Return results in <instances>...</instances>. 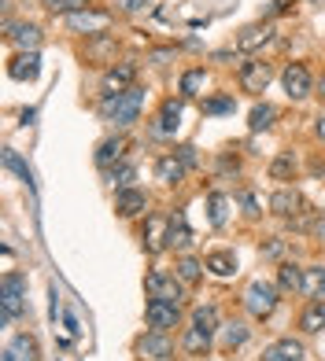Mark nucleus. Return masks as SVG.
<instances>
[{
	"mask_svg": "<svg viewBox=\"0 0 325 361\" xmlns=\"http://www.w3.org/2000/svg\"><path fill=\"white\" fill-rule=\"evenodd\" d=\"M185 350L189 354H207L211 350V332H203V328H189L185 332Z\"/></svg>",
	"mask_w": 325,
	"mask_h": 361,
	"instance_id": "obj_33",
	"label": "nucleus"
},
{
	"mask_svg": "<svg viewBox=\"0 0 325 361\" xmlns=\"http://www.w3.org/2000/svg\"><path fill=\"white\" fill-rule=\"evenodd\" d=\"M141 104H144V89H137V85L119 92V96H104V100H100V118L111 122V126H119V129H126V126L137 122Z\"/></svg>",
	"mask_w": 325,
	"mask_h": 361,
	"instance_id": "obj_1",
	"label": "nucleus"
},
{
	"mask_svg": "<svg viewBox=\"0 0 325 361\" xmlns=\"http://www.w3.org/2000/svg\"><path fill=\"white\" fill-rule=\"evenodd\" d=\"M292 8V0H273V4H270V15H285Z\"/></svg>",
	"mask_w": 325,
	"mask_h": 361,
	"instance_id": "obj_42",
	"label": "nucleus"
},
{
	"mask_svg": "<svg viewBox=\"0 0 325 361\" xmlns=\"http://www.w3.org/2000/svg\"><path fill=\"white\" fill-rule=\"evenodd\" d=\"M0 361H37V339L26 336V332L11 336V339L4 343V354H0Z\"/></svg>",
	"mask_w": 325,
	"mask_h": 361,
	"instance_id": "obj_16",
	"label": "nucleus"
},
{
	"mask_svg": "<svg viewBox=\"0 0 325 361\" xmlns=\"http://www.w3.org/2000/svg\"><path fill=\"white\" fill-rule=\"evenodd\" d=\"M314 236L325 243V218H318V225H314Z\"/></svg>",
	"mask_w": 325,
	"mask_h": 361,
	"instance_id": "obj_44",
	"label": "nucleus"
},
{
	"mask_svg": "<svg viewBox=\"0 0 325 361\" xmlns=\"http://www.w3.org/2000/svg\"><path fill=\"white\" fill-rule=\"evenodd\" d=\"M182 126V100H162L159 114L152 118V137H174Z\"/></svg>",
	"mask_w": 325,
	"mask_h": 361,
	"instance_id": "obj_12",
	"label": "nucleus"
},
{
	"mask_svg": "<svg viewBox=\"0 0 325 361\" xmlns=\"http://www.w3.org/2000/svg\"><path fill=\"white\" fill-rule=\"evenodd\" d=\"M26 306V276L23 273H4L0 281V321L11 324Z\"/></svg>",
	"mask_w": 325,
	"mask_h": 361,
	"instance_id": "obj_3",
	"label": "nucleus"
},
{
	"mask_svg": "<svg viewBox=\"0 0 325 361\" xmlns=\"http://www.w3.org/2000/svg\"><path fill=\"white\" fill-rule=\"evenodd\" d=\"M4 30H8L4 37L19 48V52H34V48L41 44V30H37L34 23H19V26L11 23V26H4Z\"/></svg>",
	"mask_w": 325,
	"mask_h": 361,
	"instance_id": "obj_19",
	"label": "nucleus"
},
{
	"mask_svg": "<svg viewBox=\"0 0 325 361\" xmlns=\"http://www.w3.org/2000/svg\"><path fill=\"white\" fill-rule=\"evenodd\" d=\"M273 118H278V107H273V104H259L248 114V129H252V133H263V129L273 126Z\"/></svg>",
	"mask_w": 325,
	"mask_h": 361,
	"instance_id": "obj_28",
	"label": "nucleus"
},
{
	"mask_svg": "<svg viewBox=\"0 0 325 361\" xmlns=\"http://www.w3.org/2000/svg\"><path fill=\"white\" fill-rule=\"evenodd\" d=\"M137 177V170L129 166V162H119V166H111V185H119V188H134L129 180Z\"/></svg>",
	"mask_w": 325,
	"mask_h": 361,
	"instance_id": "obj_36",
	"label": "nucleus"
},
{
	"mask_svg": "<svg viewBox=\"0 0 325 361\" xmlns=\"http://www.w3.org/2000/svg\"><path fill=\"white\" fill-rule=\"evenodd\" d=\"M189 243H192V228L185 225V214H174V218H170V233H167V247L185 251Z\"/></svg>",
	"mask_w": 325,
	"mask_h": 361,
	"instance_id": "obj_25",
	"label": "nucleus"
},
{
	"mask_svg": "<svg viewBox=\"0 0 325 361\" xmlns=\"http://www.w3.org/2000/svg\"><path fill=\"white\" fill-rule=\"evenodd\" d=\"M45 8L52 15H74L81 8H89V0H45Z\"/></svg>",
	"mask_w": 325,
	"mask_h": 361,
	"instance_id": "obj_34",
	"label": "nucleus"
},
{
	"mask_svg": "<svg viewBox=\"0 0 325 361\" xmlns=\"http://www.w3.org/2000/svg\"><path fill=\"white\" fill-rule=\"evenodd\" d=\"M126 11H141V8H148V0H122Z\"/></svg>",
	"mask_w": 325,
	"mask_h": 361,
	"instance_id": "obj_43",
	"label": "nucleus"
},
{
	"mask_svg": "<svg viewBox=\"0 0 325 361\" xmlns=\"http://www.w3.org/2000/svg\"><path fill=\"white\" fill-rule=\"evenodd\" d=\"M167 233H170V218L148 214V221H144V233H141L144 251H148V255H159L162 247H167Z\"/></svg>",
	"mask_w": 325,
	"mask_h": 361,
	"instance_id": "obj_11",
	"label": "nucleus"
},
{
	"mask_svg": "<svg viewBox=\"0 0 325 361\" xmlns=\"http://www.w3.org/2000/svg\"><path fill=\"white\" fill-rule=\"evenodd\" d=\"M8 74L15 81H34L41 74V56L37 52H19V56L8 63Z\"/></svg>",
	"mask_w": 325,
	"mask_h": 361,
	"instance_id": "obj_21",
	"label": "nucleus"
},
{
	"mask_svg": "<svg viewBox=\"0 0 325 361\" xmlns=\"http://www.w3.org/2000/svg\"><path fill=\"white\" fill-rule=\"evenodd\" d=\"M144 207H148V195H144L141 188H119V192H115V210H119V218H137Z\"/></svg>",
	"mask_w": 325,
	"mask_h": 361,
	"instance_id": "obj_20",
	"label": "nucleus"
},
{
	"mask_svg": "<svg viewBox=\"0 0 325 361\" xmlns=\"http://www.w3.org/2000/svg\"><path fill=\"white\" fill-rule=\"evenodd\" d=\"M203 81H207V71H203V67L189 71V74L182 78V92H185V96H196V92L203 89Z\"/></svg>",
	"mask_w": 325,
	"mask_h": 361,
	"instance_id": "obj_35",
	"label": "nucleus"
},
{
	"mask_svg": "<svg viewBox=\"0 0 325 361\" xmlns=\"http://www.w3.org/2000/svg\"><path fill=\"white\" fill-rule=\"evenodd\" d=\"M126 147H129V140H126V137H107L100 147H96V166H100V170L119 166V162L126 159Z\"/></svg>",
	"mask_w": 325,
	"mask_h": 361,
	"instance_id": "obj_18",
	"label": "nucleus"
},
{
	"mask_svg": "<svg viewBox=\"0 0 325 361\" xmlns=\"http://www.w3.org/2000/svg\"><path fill=\"white\" fill-rule=\"evenodd\" d=\"M300 328L307 336H318L321 328H325V299H311L303 306V314H300Z\"/></svg>",
	"mask_w": 325,
	"mask_h": 361,
	"instance_id": "obj_22",
	"label": "nucleus"
},
{
	"mask_svg": "<svg viewBox=\"0 0 325 361\" xmlns=\"http://www.w3.org/2000/svg\"><path fill=\"white\" fill-rule=\"evenodd\" d=\"M303 295L307 299H325V266H307L303 269Z\"/></svg>",
	"mask_w": 325,
	"mask_h": 361,
	"instance_id": "obj_26",
	"label": "nucleus"
},
{
	"mask_svg": "<svg viewBox=\"0 0 325 361\" xmlns=\"http://www.w3.org/2000/svg\"><path fill=\"white\" fill-rule=\"evenodd\" d=\"M278 299H281V288L270 284V281H252L248 291H244V310L255 317V321H266L273 310H278Z\"/></svg>",
	"mask_w": 325,
	"mask_h": 361,
	"instance_id": "obj_2",
	"label": "nucleus"
},
{
	"mask_svg": "<svg viewBox=\"0 0 325 361\" xmlns=\"http://www.w3.org/2000/svg\"><path fill=\"white\" fill-rule=\"evenodd\" d=\"M185 170H189V166L177 159V152H167V155L155 159V180H162V185H182Z\"/></svg>",
	"mask_w": 325,
	"mask_h": 361,
	"instance_id": "obj_17",
	"label": "nucleus"
},
{
	"mask_svg": "<svg viewBox=\"0 0 325 361\" xmlns=\"http://www.w3.org/2000/svg\"><path fill=\"white\" fill-rule=\"evenodd\" d=\"M248 336H252L248 324H240V321H237V324H225V328H222V350L244 347V343H248Z\"/></svg>",
	"mask_w": 325,
	"mask_h": 361,
	"instance_id": "obj_29",
	"label": "nucleus"
},
{
	"mask_svg": "<svg viewBox=\"0 0 325 361\" xmlns=\"http://www.w3.org/2000/svg\"><path fill=\"white\" fill-rule=\"evenodd\" d=\"M314 137H318V140L325 144V111H321L318 118H314Z\"/></svg>",
	"mask_w": 325,
	"mask_h": 361,
	"instance_id": "obj_41",
	"label": "nucleus"
},
{
	"mask_svg": "<svg viewBox=\"0 0 325 361\" xmlns=\"http://www.w3.org/2000/svg\"><path fill=\"white\" fill-rule=\"evenodd\" d=\"M278 288H281V291H292V295H303V269L296 266V262H281Z\"/></svg>",
	"mask_w": 325,
	"mask_h": 361,
	"instance_id": "obj_24",
	"label": "nucleus"
},
{
	"mask_svg": "<svg viewBox=\"0 0 325 361\" xmlns=\"http://www.w3.org/2000/svg\"><path fill=\"white\" fill-rule=\"evenodd\" d=\"M303 210H307V203H303V192L300 188H278V192H273L270 195V214L273 218H296V214H303Z\"/></svg>",
	"mask_w": 325,
	"mask_h": 361,
	"instance_id": "obj_10",
	"label": "nucleus"
},
{
	"mask_svg": "<svg viewBox=\"0 0 325 361\" xmlns=\"http://www.w3.org/2000/svg\"><path fill=\"white\" fill-rule=\"evenodd\" d=\"M144 291H148V299H167L177 306L185 299V284L177 281V273H162V269H152L144 276Z\"/></svg>",
	"mask_w": 325,
	"mask_h": 361,
	"instance_id": "obj_4",
	"label": "nucleus"
},
{
	"mask_svg": "<svg viewBox=\"0 0 325 361\" xmlns=\"http://www.w3.org/2000/svg\"><path fill=\"white\" fill-rule=\"evenodd\" d=\"M292 177H296V159H292V152H281L270 162V180H292Z\"/></svg>",
	"mask_w": 325,
	"mask_h": 361,
	"instance_id": "obj_31",
	"label": "nucleus"
},
{
	"mask_svg": "<svg viewBox=\"0 0 325 361\" xmlns=\"http://www.w3.org/2000/svg\"><path fill=\"white\" fill-rule=\"evenodd\" d=\"M281 85L288 92V100H307L314 92V78L307 71V63H288L285 74H281Z\"/></svg>",
	"mask_w": 325,
	"mask_h": 361,
	"instance_id": "obj_5",
	"label": "nucleus"
},
{
	"mask_svg": "<svg viewBox=\"0 0 325 361\" xmlns=\"http://www.w3.org/2000/svg\"><path fill=\"white\" fill-rule=\"evenodd\" d=\"M281 251H285V243H281V240L263 243V258H281Z\"/></svg>",
	"mask_w": 325,
	"mask_h": 361,
	"instance_id": "obj_38",
	"label": "nucleus"
},
{
	"mask_svg": "<svg viewBox=\"0 0 325 361\" xmlns=\"http://www.w3.org/2000/svg\"><path fill=\"white\" fill-rule=\"evenodd\" d=\"M203 266H207V273H215V276H233L237 273V255L233 251H211L203 258Z\"/></svg>",
	"mask_w": 325,
	"mask_h": 361,
	"instance_id": "obj_23",
	"label": "nucleus"
},
{
	"mask_svg": "<svg viewBox=\"0 0 325 361\" xmlns=\"http://www.w3.org/2000/svg\"><path fill=\"white\" fill-rule=\"evenodd\" d=\"M273 23L270 19H263V23H252V26H244L240 34H237V48L240 52H255V48H263L266 41H273Z\"/></svg>",
	"mask_w": 325,
	"mask_h": 361,
	"instance_id": "obj_13",
	"label": "nucleus"
},
{
	"mask_svg": "<svg viewBox=\"0 0 325 361\" xmlns=\"http://www.w3.org/2000/svg\"><path fill=\"white\" fill-rule=\"evenodd\" d=\"M137 354L144 357V361H174V343H170V336L167 332H144L141 339H137Z\"/></svg>",
	"mask_w": 325,
	"mask_h": 361,
	"instance_id": "obj_8",
	"label": "nucleus"
},
{
	"mask_svg": "<svg viewBox=\"0 0 325 361\" xmlns=\"http://www.w3.org/2000/svg\"><path fill=\"white\" fill-rule=\"evenodd\" d=\"M192 328H203V332H211V336H215L218 332V310L215 306H196V310H192Z\"/></svg>",
	"mask_w": 325,
	"mask_h": 361,
	"instance_id": "obj_30",
	"label": "nucleus"
},
{
	"mask_svg": "<svg viewBox=\"0 0 325 361\" xmlns=\"http://www.w3.org/2000/svg\"><path fill=\"white\" fill-rule=\"evenodd\" d=\"M318 96L325 100V71H321V81H318Z\"/></svg>",
	"mask_w": 325,
	"mask_h": 361,
	"instance_id": "obj_45",
	"label": "nucleus"
},
{
	"mask_svg": "<svg viewBox=\"0 0 325 361\" xmlns=\"http://www.w3.org/2000/svg\"><path fill=\"white\" fill-rule=\"evenodd\" d=\"M270 81H273V63H266V59H252L240 67V89L244 92H266Z\"/></svg>",
	"mask_w": 325,
	"mask_h": 361,
	"instance_id": "obj_9",
	"label": "nucleus"
},
{
	"mask_svg": "<svg viewBox=\"0 0 325 361\" xmlns=\"http://www.w3.org/2000/svg\"><path fill=\"white\" fill-rule=\"evenodd\" d=\"M303 357H307V347L300 339H292V336L273 339L270 347L263 350V361H303Z\"/></svg>",
	"mask_w": 325,
	"mask_h": 361,
	"instance_id": "obj_15",
	"label": "nucleus"
},
{
	"mask_svg": "<svg viewBox=\"0 0 325 361\" xmlns=\"http://www.w3.org/2000/svg\"><path fill=\"white\" fill-rule=\"evenodd\" d=\"M144 321H148V328H155V332H170V328H177V321H182V310H177V302H167V299H148Z\"/></svg>",
	"mask_w": 325,
	"mask_h": 361,
	"instance_id": "obj_6",
	"label": "nucleus"
},
{
	"mask_svg": "<svg viewBox=\"0 0 325 361\" xmlns=\"http://www.w3.org/2000/svg\"><path fill=\"white\" fill-rule=\"evenodd\" d=\"M225 207H230V200H225L222 192H211L207 195V214H211V225H215V228L225 225Z\"/></svg>",
	"mask_w": 325,
	"mask_h": 361,
	"instance_id": "obj_32",
	"label": "nucleus"
},
{
	"mask_svg": "<svg viewBox=\"0 0 325 361\" xmlns=\"http://www.w3.org/2000/svg\"><path fill=\"white\" fill-rule=\"evenodd\" d=\"M177 159H182L185 166H192V162H196V147H189V144H185V147H177Z\"/></svg>",
	"mask_w": 325,
	"mask_h": 361,
	"instance_id": "obj_39",
	"label": "nucleus"
},
{
	"mask_svg": "<svg viewBox=\"0 0 325 361\" xmlns=\"http://www.w3.org/2000/svg\"><path fill=\"white\" fill-rule=\"evenodd\" d=\"M137 81V63H119V67H111L104 74V96H119L126 89H134Z\"/></svg>",
	"mask_w": 325,
	"mask_h": 361,
	"instance_id": "obj_14",
	"label": "nucleus"
},
{
	"mask_svg": "<svg viewBox=\"0 0 325 361\" xmlns=\"http://www.w3.org/2000/svg\"><path fill=\"white\" fill-rule=\"evenodd\" d=\"M233 96H215V100H203V114H233Z\"/></svg>",
	"mask_w": 325,
	"mask_h": 361,
	"instance_id": "obj_37",
	"label": "nucleus"
},
{
	"mask_svg": "<svg viewBox=\"0 0 325 361\" xmlns=\"http://www.w3.org/2000/svg\"><path fill=\"white\" fill-rule=\"evenodd\" d=\"M240 200H244V207H248V214L255 218V214H259V200H255V195H252V192H244V195H240Z\"/></svg>",
	"mask_w": 325,
	"mask_h": 361,
	"instance_id": "obj_40",
	"label": "nucleus"
},
{
	"mask_svg": "<svg viewBox=\"0 0 325 361\" xmlns=\"http://www.w3.org/2000/svg\"><path fill=\"white\" fill-rule=\"evenodd\" d=\"M203 269L207 266L200 258H192V255H182V258H177V266H174V273H177V281H182V284H196L203 276Z\"/></svg>",
	"mask_w": 325,
	"mask_h": 361,
	"instance_id": "obj_27",
	"label": "nucleus"
},
{
	"mask_svg": "<svg viewBox=\"0 0 325 361\" xmlns=\"http://www.w3.org/2000/svg\"><path fill=\"white\" fill-rule=\"evenodd\" d=\"M67 26L78 30V34H85V37H104V34H107V26H111V15H107V11L81 8V11L67 15Z\"/></svg>",
	"mask_w": 325,
	"mask_h": 361,
	"instance_id": "obj_7",
	"label": "nucleus"
}]
</instances>
